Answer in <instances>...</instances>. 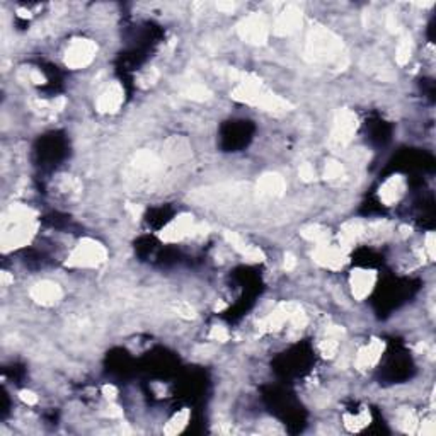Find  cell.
Masks as SVG:
<instances>
[{"label": "cell", "mask_w": 436, "mask_h": 436, "mask_svg": "<svg viewBox=\"0 0 436 436\" xmlns=\"http://www.w3.org/2000/svg\"><path fill=\"white\" fill-rule=\"evenodd\" d=\"M383 351H385V342L380 341V339H372L370 342H367V345L358 351L355 367L361 372L372 370V368L377 367L378 361L382 360Z\"/></svg>", "instance_id": "obj_10"}, {"label": "cell", "mask_w": 436, "mask_h": 436, "mask_svg": "<svg viewBox=\"0 0 436 436\" xmlns=\"http://www.w3.org/2000/svg\"><path fill=\"white\" fill-rule=\"evenodd\" d=\"M406 191V181L402 176H390L378 189V198L387 207H392L402 198Z\"/></svg>", "instance_id": "obj_15"}, {"label": "cell", "mask_w": 436, "mask_h": 436, "mask_svg": "<svg viewBox=\"0 0 436 436\" xmlns=\"http://www.w3.org/2000/svg\"><path fill=\"white\" fill-rule=\"evenodd\" d=\"M106 259L107 251L103 244H99L94 238H84L72 249L69 259H67V266L77 268V270L80 268L92 270V268H99L101 264L106 263Z\"/></svg>", "instance_id": "obj_2"}, {"label": "cell", "mask_w": 436, "mask_h": 436, "mask_svg": "<svg viewBox=\"0 0 436 436\" xmlns=\"http://www.w3.org/2000/svg\"><path fill=\"white\" fill-rule=\"evenodd\" d=\"M286 189V182L279 174L274 173H268L264 176L259 177L258 181V195L263 200H273V198H279L283 196Z\"/></svg>", "instance_id": "obj_13"}, {"label": "cell", "mask_w": 436, "mask_h": 436, "mask_svg": "<svg viewBox=\"0 0 436 436\" xmlns=\"http://www.w3.org/2000/svg\"><path fill=\"white\" fill-rule=\"evenodd\" d=\"M176 311H177L179 315H182V317H186V319H191L193 315H195V311H193V307L189 304H186V302H181V304H177Z\"/></svg>", "instance_id": "obj_29"}, {"label": "cell", "mask_w": 436, "mask_h": 436, "mask_svg": "<svg viewBox=\"0 0 436 436\" xmlns=\"http://www.w3.org/2000/svg\"><path fill=\"white\" fill-rule=\"evenodd\" d=\"M312 258H314L319 266L331 271H338L348 263V251H345L341 245H334L326 242V244L315 245Z\"/></svg>", "instance_id": "obj_7"}, {"label": "cell", "mask_w": 436, "mask_h": 436, "mask_svg": "<svg viewBox=\"0 0 436 436\" xmlns=\"http://www.w3.org/2000/svg\"><path fill=\"white\" fill-rule=\"evenodd\" d=\"M411 55H412V40H411V36L406 35L397 44L396 62L399 63V65H406V63L411 60Z\"/></svg>", "instance_id": "obj_22"}, {"label": "cell", "mask_w": 436, "mask_h": 436, "mask_svg": "<svg viewBox=\"0 0 436 436\" xmlns=\"http://www.w3.org/2000/svg\"><path fill=\"white\" fill-rule=\"evenodd\" d=\"M297 311L295 304H290V302H283V304H278L270 314L266 315L263 320H261V331L264 333H277V331L283 329L286 324L292 319L293 312Z\"/></svg>", "instance_id": "obj_9"}, {"label": "cell", "mask_w": 436, "mask_h": 436, "mask_svg": "<svg viewBox=\"0 0 436 436\" xmlns=\"http://www.w3.org/2000/svg\"><path fill=\"white\" fill-rule=\"evenodd\" d=\"M341 336H342V329L339 326H331L324 331V334L319 339V353L327 360L334 358L338 355L339 346H341Z\"/></svg>", "instance_id": "obj_17"}, {"label": "cell", "mask_w": 436, "mask_h": 436, "mask_svg": "<svg viewBox=\"0 0 436 436\" xmlns=\"http://www.w3.org/2000/svg\"><path fill=\"white\" fill-rule=\"evenodd\" d=\"M295 266H297V258L292 254V252H286L285 261H283V268H285L286 271H292V270H295Z\"/></svg>", "instance_id": "obj_31"}, {"label": "cell", "mask_w": 436, "mask_h": 436, "mask_svg": "<svg viewBox=\"0 0 436 436\" xmlns=\"http://www.w3.org/2000/svg\"><path fill=\"white\" fill-rule=\"evenodd\" d=\"M217 7L220 10H223V12H230V10L236 9V6H234V3H230V2H218Z\"/></svg>", "instance_id": "obj_33"}, {"label": "cell", "mask_w": 436, "mask_h": 436, "mask_svg": "<svg viewBox=\"0 0 436 436\" xmlns=\"http://www.w3.org/2000/svg\"><path fill=\"white\" fill-rule=\"evenodd\" d=\"M184 96L189 99H195V101H204L210 98V91H208L204 85L201 84H193L189 87H186Z\"/></svg>", "instance_id": "obj_23"}, {"label": "cell", "mask_w": 436, "mask_h": 436, "mask_svg": "<svg viewBox=\"0 0 436 436\" xmlns=\"http://www.w3.org/2000/svg\"><path fill=\"white\" fill-rule=\"evenodd\" d=\"M365 236H367V223H363L361 220H349L345 225L339 229L338 238L339 244L345 251L351 249L353 245L356 244L358 241H361Z\"/></svg>", "instance_id": "obj_14"}, {"label": "cell", "mask_w": 436, "mask_h": 436, "mask_svg": "<svg viewBox=\"0 0 436 436\" xmlns=\"http://www.w3.org/2000/svg\"><path fill=\"white\" fill-rule=\"evenodd\" d=\"M207 229L208 227L204 223H196L189 213H182L164 227L160 238L167 244H174V242H181L191 236H203L207 234Z\"/></svg>", "instance_id": "obj_3"}, {"label": "cell", "mask_w": 436, "mask_h": 436, "mask_svg": "<svg viewBox=\"0 0 436 436\" xmlns=\"http://www.w3.org/2000/svg\"><path fill=\"white\" fill-rule=\"evenodd\" d=\"M62 288L60 285L53 281H40L29 292V297L36 302V304L43 305V307H51V305L58 304L62 300Z\"/></svg>", "instance_id": "obj_12"}, {"label": "cell", "mask_w": 436, "mask_h": 436, "mask_svg": "<svg viewBox=\"0 0 436 436\" xmlns=\"http://www.w3.org/2000/svg\"><path fill=\"white\" fill-rule=\"evenodd\" d=\"M399 424H401V428L404 431H408V433H412L415 431V426L417 424V419L415 416V412L412 411H402L401 415H399Z\"/></svg>", "instance_id": "obj_24"}, {"label": "cell", "mask_w": 436, "mask_h": 436, "mask_svg": "<svg viewBox=\"0 0 436 436\" xmlns=\"http://www.w3.org/2000/svg\"><path fill=\"white\" fill-rule=\"evenodd\" d=\"M358 130V118L351 110H339L334 116L331 130V145L334 148H346L351 143Z\"/></svg>", "instance_id": "obj_5"}, {"label": "cell", "mask_w": 436, "mask_h": 436, "mask_svg": "<svg viewBox=\"0 0 436 436\" xmlns=\"http://www.w3.org/2000/svg\"><path fill=\"white\" fill-rule=\"evenodd\" d=\"M424 251H426L428 258L433 259L435 258V234L430 232L426 236V238H424Z\"/></svg>", "instance_id": "obj_28"}, {"label": "cell", "mask_w": 436, "mask_h": 436, "mask_svg": "<svg viewBox=\"0 0 436 436\" xmlns=\"http://www.w3.org/2000/svg\"><path fill=\"white\" fill-rule=\"evenodd\" d=\"M19 397H21V401L28 406H35L36 402H38V396H36L35 392H31V390H22V392L19 394Z\"/></svg>", "instance_id": "obj_30"}, {"label": "cell", "mask_w": 436, "mask_h": 436, "mask_svg": "<svg viewBox=\"0 0 436 436\" xmlns=\"http://www.w3.org/2000/svg\"><path fill=\"white\" fill-rule=\"evenodd\" d=\"M345 424L349 431L363 430L365 426L370 424V412H368V409H361L356 415H346Z\"/></svg>", "instance_id": "obj_19"}, {"label": "cell", "mask_w": 436, "mask_h": 436, "mask_svg": "<svg viewBox=\"0 0 436 436\" xmlns=\"http://www.w3.org/2000/svg\"><path fill=\"white\" fill-rule=\"evenodd\" d=\"M103 394H104V396H106V399L113 401V399L116 397V389H114L113 385H104L103 387Z\"/></svg>", "instance_id": "obj_32"}, {"label": "cell", "mask_w": 436, "mask_h": 436, "mask_svg": "<svg viewBox=\"0 0 436 436\" xmlns=\"http://www.w3.org/2000/svg\"><path fill=\"white\" fill-rule=\"evenodd\" d=\"M305 51H307L308 58L320 63L339 62L345 57L341 40L326 28L312 29L307 38V50Z\"/></svg>", "instance_id": "obj_1"}, {"label": "cell", "mask_w": 436, "mask_h": 436, "mask_svg": "<svg viewBox=\"0 0 436 436\" xmlns=\"http://www.w3.org/2000/svg\"><path fill=\"white\" fill-rule=\"evenodd\" d=\"M225 241L229 242V244L232 245V247L236 249L237 252H241L242 256H244L245 252H247V249L251 247V245H249L247 242L244 241V238H242L241 236H237V234H234V232H225Z\"/></svg>", "instance_id": "obj_25"}, {"label": "cell", "mask_w": 436, "mask_h": 436, "mask_svg": "<svg viewBox=\"0 0 436 436\" xmlns=\"http://www.w3.org/2000/svg\"><path fill=\"white\" fill-rule=\"evenodd\" d=\"M375 285H377V273L374 270L358 268L349 274V288H351V295L356 300H365L374 292Z\"/></svg>", "instance_id": "obj_8"}, {"label": "cell", "mask_w": 436, "mask_h": 436, "mask_svg": "<svg viewBox=\"0 0 436 436\" xmlns=\"http://www.w3.org/2000/svg\"><path fill=\"white\" fill-rule=\"evenodd\" d=\"M229 338H230V333L227 331V327H223V326L211 327L210 339H213V341H218V342H225Z\"/></svg>", "instance_id": "obj_27"}, {"label": "cell", "mask_w": 436, "mask_h": 436, "mask_svg": "<svg viewBox=\"0 0 436 436\" xmlns=\"http://www.w3.org/2000/svg\"><path fill=\"white\" fill-rule=\"evenodd\" d=\"M298 176H300L302 181L312 182L315 179V176H317V174H315L314 166H311V164H302L300 169H298Z\"/></svg>", "instance_id": "obj_26"}, {"label": "cell", "mask_w": 436, "mask_h": 436, "mask_svg": "<svg viewBox=\"0 0 436 436\" xmlns=\"http://www.w3.org/2000/svg\"><path fill=\"white\" fill-rule=\"evenodd\" d=\"M238 35L251 44H264L270 36V26L263 14H251L238 24Z\"/></svg>", "instance_id": "obj_6"}, {"label": "cell", "mask_w": 436, "mask_h": 436, "mask_svg": "<svg viewBox=\"0 0 436 436\" xmlns=\"http://www.w3.org/2000/svg\"><path fill=\"white\" fill-rule=\"evenodd\" d=\"M324 177L329 182H339L346 177V169L341 162L338 160H329L324 169Z\"/></svg>", "instance_id": "obj_21"}, {"label": "cell", "mask_w": 436, "mask_h": 436, "mask_svg": "<svg viewBox=\"0 0 436 436\" xmlns=\"http://www.w3.org/2000/svg\"><path fill=\"white\" fill-rule=\"evenodd\" d=\"M302 237L307 238L308 242H314L315 245L326 244L329 242V230L324 229L320 225H308L305 229H302Z\"/></svg>", "instance_id": "obj_18"}, {"label": "cell", "mask_w": 436, "mask_h": 436, "mask_svg": "<svg viewBox=\"0 0 436 436\" xmlns=\"http://www.w3.org/2000/svg\"><path fill=\"white\" fill-rule=\"evenodd\" d=\"M98 53V44L92 40L85 38H76L69 43L65 50V65L72 70L85 69L92 63Z\"/></svg>", "instance_id": "obj_4"}, {"label": "cell", "mask_w": 436, "mask_h": 436, "mask_svg": "<svg viewBox=\"0 0 436 436\" xmlns=\"http://www.w3.org/2000/svg\"><path fill=\"white\" fill-rule=\"evenodd\" d=\"M188 421H189V411L188 409H182L181 412L174 415L173 419H171L169 423L166 424V428H164V433L166 435L181 433V431L186 428V424H188Z\"/></svg>", "instance_id": "obj_20"}, {"label": "cell", "mask_w": 436, "mask_h": 436, "mask_svg": "<svg viewBox=\"0 0 436 436\" xmlns=\"http://www.w3.org/2000/svg\"><path fill=\"white\" fill-rule=\"evenodd\" d=\"M302 26V12L295 7H286L274 22V33L279 36H288L298 31Z\"/></svg>", "instance_id": "obj_16"}, {"label": "cell", "mask_w": 436, "mask_h": 436, "mask_svg": "<svg viewBox=\"0 0 436 436\" xmlns=\"http://www.w3.org/2000/svg\"><path fill=\"white\" fill-rule=\"evenodd\" d=\"M123 101H125L123 87L118 82H113V84L107 85V87L101 92L98 101H96V107H98L99 113L113 114L121 107Z\"/></svg>", "instance_id": "obj_11"}]
</instances>
